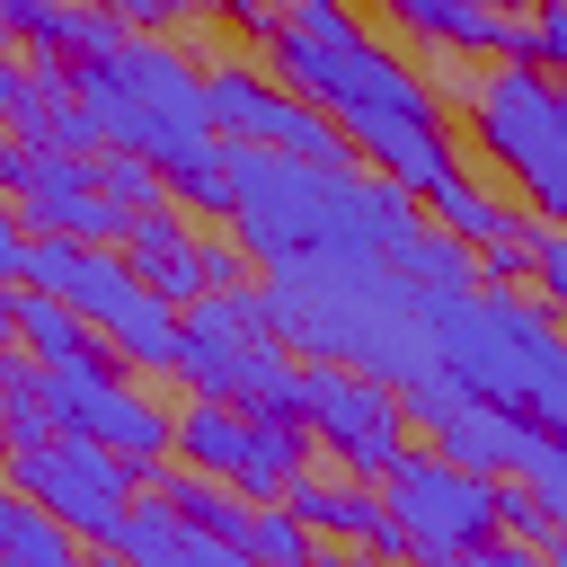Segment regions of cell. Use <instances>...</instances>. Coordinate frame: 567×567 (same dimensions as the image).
Returning <instances> with one entry per match:
<instances>
[{
    "mask_svg": "<svg viewBox=\"0 0 567 567\" xmlns=\"http://www.w3.org/2000/svg\"><path fill=\"white\" fill-rule=\"evenodd\" d=\"M257 44H266V71L292 97H310L354 142V159H372L390 186H408L416 204L461 186V151L443 133V106H434L425 71H408L346 0H284V18Z\"/></svg>",
    "mask_w": 567,
    "mask_h": 567,
    "instance_id": "obj_1",
    "label": "cell"
},
{
    "mask_svg": "<svg viewBox=\"0 0 567 567\" xmlns=\"http://www.w3.org/2000/svg\"><path fill=\"white\" fill-rule=\"evenodd\" d=\"M416 195L381 168H310L257 142H230V239L266 266H399L416 239Z\"/></svg>",
    "mask_w": 567,
    "mask_h": 567,
    "instance_id": "obj_2",
    "label": "cell"
},
{
    "mask_svg": "<svg viewBox=\"0 0 567 567\" xmlns=\"http://www.w3.org/2000/svg\"><path fill=\"white\" fill-rule=\"evenodd\" d=\"M416 310H425L434 363L478 408H514L540 434H567V328L540 292L487 284V292H452V301H416Z\"/></svg>",
    "mask_w": 567,
    "mask_h": 567,
    "instance_id": "obj_3",
    "label": "cell"
},
{
    "mask_svg": "<svg viewBox=\"0 0 567 567\" xmlns=\"http://www.w3.org/2000/svg\"><path fill=\"white\" fill-rule=\"evenodd\" d=\"M177 381H186L195 399L239 408V416H292V381H301V363L284 354L266 292H204V301H186Z\"/></svg>",
    "mask_w": 567,
    "mask_h": 567,
    "instance_id": "obj_4",
    "label": "cell"
},
{
    "mask_svg": "<svg viewBox=\"0 0 567 567\" xmlns=\"http://www.w3.org/2000/svg\"><path fill=\"white\" fill-rule=\"evenodd\" d=\"M9 487L27 496V505H44L71 540H89V549H106L115 532H124V514L142 505V470L124 461V452H106V443H89V434H53V443H27V452H9Z\"/></svg>",
    "mask_w": 567,
    "mask_h": 567,
    "instance_id": "obj_5",
    "label": "cell"
},
{
    "mask_svg": "<svg viewBox=\"0 0 567 567\" xmlns=\"http://www.w3.org/2000/svg\"><path fill=\"white\" fill-rule=\"evenodd\" d=\"M292 416L310 425V443L346 470V478H390L416 443H408V408L390 381L354 372V363H301L292 381Z\"/></svg>",
    "mask_w": 567,
    "mask_h": 567,
    "instance_id": "obj_6",
    "label": "cell"
},
{
    "mask_svg": "<svg viewBox=\"0 0 567 567\" xmlns=\"http://www.w3.org/2000/svg\"><path fill=\"white\" fill-rule=\"evenodd\" d=\"M204 115L221 142H257V151H284L310 168H354V142L310 97H292L266 62H204Z\"/></svg>",
    "mask_w": 567,
    "mask_h": 567,
    "instance_id": "obj_7",
    "label": "cell"
},
{
    "mask_svg": "<svg viewBox=\"0 0 567 567\" xmlns=\"http://www.w3.org/2000/svg\"><path fill=\"white\" fill-rule=\"evenodd\" d=\"M381 505H390V523L408 532V558H416V567H425V558H470V549L496 540V478L443 461L434 443L408 452V461L381 478Z\"/></svg>",
    "mask_w": 567,
    "mask_h": 567,
    "instance_id": "obj_8",
    "label": "cell"
},
{
    "mask_svg": "<svg viewBox=\"0 0 567 567\" xmlns=\"http://www.w3.org/2000/svg\"><path fill=\"white\" fill-rule=\"evenodd\" d=\"M35 372H44V363H35ZM44 399H53V425H62V434H89V443L124 452L142 478L177 461V416H159V408L115 372V354H89V363H71V372H44Z\"/></svg>",
    "mask_w": 567,
    "mask_h": 567,
    "instance_id": "obj_9",
    "label": "cell"
},
{
    "mask_svg": "<svg viewBox=\"0 0 567 567\" xmlns=\"http://www.w3.org/2000/svg\"><path fill=\"white\" fill-rule=\"evenodd\" d=\"M124 257L142 266V284H151L159 301H204V292H239V284H248V248L186 230L168 204H159V213H133Z\"/></svg>",
    "mask_w": 567,
    "mask_h": 567,
    "instance_id": "obj_10",
    "label": "cell"
},
{
    "mask_svg": "<svg viewBox=\"0 0 567 567\" xmlns=\"http://www.w3.org/2000/svg\"><path fill=\"white\" fill-rule=\"evenodd\" d=\"M9 204L27 213V230H53V239H89V248H124V230H133V213L97 195L89 159L35 151V142H27V168H18V195H9Z\"/></svg>",
    "mask_w": 567,
    "mask_h": 567,
    "instance_id": "obj_11",
    "label": "cell"
},
{
    "mask_svg": "<svg viewBox=\"0 0 567 567\" xmlns=\"http://www.w3.org/2000/svg\"><path fill=\"white\" fill-rule=\"evenodd\" d=\"M284 505H292V523L310 532V540H346V549H363V558H408V532L390 523V505L363 487V478H319V470H301L292 487H284Z\"/></svg>",
    "mask_w": 567,
    "mask_h": 567,
    "instance_id": "obj_12",
    "label": "cell"
},
{
    "mask_svg": "<svg viewBox=\"0 0 567 567\" xmlns=\"http://www.w3.org/2000/svg\"><path fill=\"white\" fill-rule=\"evenodd\" d=\"M434 452L461 461V470H478V478H532V461L549 452V434L532 416H514V408H478L470 399L461 416L434 425Z\"/></svg>",
    "mask_w": 567,
    "mask_h": 567,
    "instance_id": "obj_13",
    "label": "cell"
},
{
    "mask_svg": "<svg viewBox=\"0 0 567 567\" xmlns=\"http://www.w3.org/2000/svg\"><path fill=\"white\" fill-rule=\"evenodd\" d=\"M0 35L27 44L35 62H97L124 44V27L97 0H0Z\"/></svg>",
    "mask_w": 567,
    "mask_h": 567,
    "instance_id": "obj_14",
    "label": "cell"
},
{
    "mask_svg": "<svg viewBox=\"0 0 567 567\" xmlns=\"http://www.w3.org/2000/svg\"><path fill=\"white\" fill-rule=\"evenodd\" d=\"M106 549H124L133 567H257L248 549H230V540H213V532H186V523H177L159 496H142Z\"/></svg>",
    "mask_w": 567,
    "mask_h": 567,
    "instance_id": "obj_15",
    "label": "cell"
},
{
    "mask_svg": "<svg viewBox=\"0 0 567 567\" xmlns=\"http://www.w3.org/2000/svg\"><path fill=\"white\" fill-rule=\"evenodd\" d=\"M310 425L301 416H248V470H239V496L248 505H284V487L310 470Z\"/></svg>",
    "mask_w": 567,
    "mask_h": 567,
    "instance_id": "obj_16",
    "label": "cell"
},
{
    "mask_svg": "<svg viewBox=\"0 0 567 567\" xmlns=\"http://www.w3.org/2000/svg\"><path fill=\"white\" fill-rule=\"evenodd\" d=\"M177 461L239 487V470H248V416L221 408V399H186V408H177Z\"/></svg>",
    "mask_w": 567,
    "mask_h": 567,
    "instance_id": "obj_17",
    "label": "cell"
},
{
    "mask_svg": "<svg viewBox=\"0 0 567 567\" xmlns=\"http://www.w3.org/2000/svg\"><path fill=\"white\" fill-rule=\"evenodd\" d=\"M18 346H27V363H44V372H71V363L106 354L97 328H89L71 301H53V292H27V301H18Z\"/></svg>",
    "mask_w": 567,
    "mask_h": 567,
    "instance_id": "obj_18",
    "label": "cell"
},
{
    "mask_svg": "<svg viewBox=\"0 0 567 567\" xmlns=\"http://www.w3.org/2000/svg\"><path fill=\"white\" fill-rule=\"evenodd\" d=\"M399 284L416 301H452V292H478V248H461L443 221H425L408 248H399Z\"/></svg>",
    "mask_w": 567,
    "mask_h": 567,
    "instance_id": "obj_19",
    "label": "cell"
},
{
    "mask_svg": "<svg viewBox=\"0 0 567 567\" xmlns=\"http://www.w3.org/2000/svg\"><path fill=\"white\" fill-rule=\"evenodd\" d=\"M434 221H443L461 248H478V257H487V248H496V239H514L532 213H523V204H505V195H487L478 177H461V186H443V195H434Z\"/></svg>",
    "mask_w": 567,
    "mask_h": 567,
    "instance_id": "obj_20",
    "label": "cell"
},
{
    "mask_svg": "<svg viewBox=\"0 0 567 567\" xmlns=\"http://www.w3.org/2000/svg\"><path fill=\"white\" fill-rule=\"evenodd\" d=\"M89 177H97V195L124 204V213H159V204H168V177H159L151 159H133V151H97Z\"/></svg>",
    "mask_w": 567,
    "mask_h": 567,
    "instance_id": "obj_21",
    "label": "cell"
},
{
    "mask_svg": "<svg viewBox=\"0 0 567 567\" xmlns=\"http://www.w3.org/2000/svg\"><path fill=\"white\" fill-rule=\"evenodd\" d=\"M0 567H89V549H80L44 505H27L18 532H9V549H0Z\"/></svg>",
    "mask_w": 567,
    "mask_h": 567,
    "instance_id": "obj_22",
    "label": "cell"
},
{
    "mask_svg": "<svg viewBox=\"0 0 567 567\" xmlns=\"http://www.w3.org/2000/svg\"><path fill=\"white\" fill-rule=\"evenodd\" d=\"M558 532V505L532 487V478H496V540H523V549H540Z\"/></svg>",
    "mask_w": 567,
    "mask_h": 567,
    "instance_id": "obj_23",
    "label": "cell"
},
{
    "mask_svg": "<svg viewBox=\"0 0 567 567\" xmlns=\"http://www.w3.org/2000/svg\"><path fill=\"white\" fill-rule=\"evenodd\" d=\"M239 549H248L257 567H310V549H319V540H310V532L292 523V505H257V514H248V540H239Z\"/></svg>",
    "mask_w": 567,
    "mask_h": 567,
    "instance_id": "obj_24",
    "label": "cell"
},
{
    "mask_svg": "<svg viewBox=\"0 0 567 567\" xmlns=\"http://www.w3.org/2000/svg\"><path fill=\"white\" fill-rule=\"evenodd\" d=\"M532 292L558 310V328H567V230L558 221H540L532 213Z\"/></svg>",
    "mask_w": 567,
    "mask_h": 567,
    "instance_id": "obj_25",
    "label": "cell"
},
{
    "mask_svg": "<svg viewBox=\"0 0 567 567\" xmlns=\"http://www.w3.org/2000/svg\"><path fill=\"white\" fill-rule=\"evenodd\" d=\"M124 35H177L186 18H204V0H97Z\"/></svg>",
    "mask_w": 567,
    "mask_h": 567,
    "instance_id": "obj_26",
    "label": "cell"
},
{
    "mask_svg": "<svg viewBox=\"0 0 567 567\" xmlns=\"http://www.w3.org/2000/svg\"><path fill=\"white\" fill-rule=\"evenodd\" d=\"M532 71H549V80H567V0H540L532 9V53H523Z\"/></svg>",
    "mask_w": 567,
    "mask_h": 567,
    "instance_id": "obj_27",
    "label": "cell"
},
{
    "mask_svg": "<svg viewBox=\"0 0 567 567\" xmlns=\"http://www.w3.org/2000/svg\"><path fill=\"white\" fill-rule=\"evenodd\" d=\"M478 284H532V221H523L514 239H496V248L478 257Z\"/></svg>",
    "mask_w": 567,
    "mask_h": 567,
    "instance_id": "obj_28",
    "label": "cell"
},
{
    "mask_svg": "<svg viewBox=\"0 0 567 567\" xmlns=\"http://www.w3.org/2000/svg\"><path fill=\"white\" fill-rule=\"evenodd\" d=\"M27 239H35V230H27V213L0 195V284H18V275H27Z\"/></svg>",
    "mask_w": 567,
    "mask_h": 567,
    "instance_id": "obj_29",
    "label": "cell"
},
{
    "mask_svg": "<svg viewBox=\"0 0 567 567\" xmlns=\"http://www.w3.org/2000/svg\"><path fill=\"white\" fill-rule=\"evenodd\" d=\"M523 204H532L540 221H558V230H567V159H549V168L523 186Z\"/></svg>",
    "mask_w": 567,
    "mask_h": 567,
    "instance_id": "obj_30",
    "label": "cell"
},
{
    "mask_svg": "<svg viewBox=\"0 0 567 567\" xmlns=\"http://www.w3.org/2000/svg\"><path fill=\"white\" fill-rule=\"evenodd\" d=\"M204 9H213V18H221V27H239V35H266V27H275V18H284V9H275V0H204Z\"/></svg>",
    "mask_w": 567,
    "mask_h": 567,
    "instance_id": "obj_31",
    "label": "cell"
},
{
    "mask_svg": "<svg viewBox=\"0 0 567 567\" xmlns=\"http://www.w3.org/2000/svg\"><path fill=\"white\" fill-rule=\"evenodd\" d=\"M18 106H27V71H18V44L0 35V124H18Z\"/></svg>",
    "mask_w": 567,
    "mask_h": 567,
    "instance_id": "obj_32",
    "label": "cell"
},
{
    "mask_svg": "<svg viewBox=\"0 0 567 567\" xmlns=\"http://www.w3.org/2000/svg\"><path fill=\"white\" fill-rule=\"evenodd\" d=\"M470 567H549V558L523 549V540H487V549H470Z\"/></svg>",
    "mask_w": 567,
    "mask_h": 567,
    "instance_id": "obj_33",
    "label": "cell"
},
{
    "mask_svg": "<svg viewBox=\"0 0 567 567\" xmlns=\"http://www.w3.org/2000/svg\"><path fill=\"white\" fill-rule=\"evenodd\" d=\"M18 168H27V142L9 133V142H0V195H18Z\"/></svg>",
    "mask_w": 567,
    "mask_h": 567,
    "instance_id": "obj_34",
    "label": "cell"
},
{
    "mask_svg": "<svg viewBox=\"0 0 567 567\" xmlns=\"http://www.w3.org/2000/svg\"><path fill=\"white\" fill-rule=\"evenodd\" d=\"M18 301H27V292H18V284H0V346L18 337Z\"/></svg>",
    "mask_w": 567,
    "mask_h": 567,
    "instance_id": "obj_35",
    "label": "cell"
},
{
    "mask_svg": "<svg viewBox=\"0 0 567 567\" xmlns=\"http://www.w3.org/2000/svg\"><path fill=\"white\" fill-rule=\"evenodd\" d=\"M89 567H133V558L124 549H89Z\"/></svg>",
    "mask_w": 567,
    "mask_h": 567,
    "instance_id": "obj_36",
    "label": "cell"
},
{
    "mask_svg": "<svg viewBox=\"0 0 567 567\" xmlns=\"http://www.w3.org/2000/svg\"><path fill=\"white\" fill-rule=\"evenodd\" d=\"M478 9H496V18H514V0H478Z\"/></svg>",
    "mask_w": 567,
    "mask_h": 567,
    "instance_id": "obj_37",
    "label": "cell"
},
{
    "mask_svg": "<svg viewBox=\"0 0 567 567\" xmlns=\"http://www.w3.org/2000/svg\"><path fill=\"white\" fill-rule=\"evenodd\" d=\"M425 567H470V558H425Z\"/></svg>",
    "mask_w": 567,
    "mask_h": 567,
    "instance_id": "obj_38",
    "label": "cell"
},
{
    "mask_svg": "<svg viewBox=\"0 0 567 567\" xmlns=\"http://www.w3.org/2000/svg\"><path fill=\"white\" fill-rule=\"evenodd\" d=\"M549 443H558V461H567V434H549Z\"/></svg>",
    "mask_w": 567,
    "mask_h": 567,
    "instance_id": "obj_39",
    "label": "cell"
},
{
    "mask_svg": "<svg viewBox=\"0 0 567 567\" xmlns=\"http://www.w3.org/2000/svg\"><path fill=\"white\" fill-rule=\"evenodd\" d=\"M354 567H381V558H354Z\"/></svg>",
    "mask_w": 567,
    "mask_h": 567,
    "instance_id": "obj_40",
    "label": "cell"
}]
</instances>
